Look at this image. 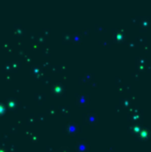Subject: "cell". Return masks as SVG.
Listing matches in <instances>:
<instances>
[{
    "mask_svg": "<svg viewBox=\"0 0 151 152\" xmlns=\"http://www.w3.org/2000/svg\"><path fill=\"white\" fill-rule=\"evenodd\" d=\"M4 110H5V109H4V105H2V104L0 103V115H2V114L4 112Z\"/></svg>",
    "mask_w": 151,
    "mask_h": 152,
    "instance_id": "6da1fadb",
    "label": "cell"
}]
</instances>
